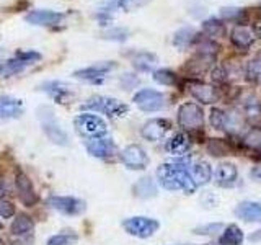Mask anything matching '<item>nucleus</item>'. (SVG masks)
Here are the masks:
<instances>
[{
    "label": "nucleus",
    "instance_id": "1",
    "mask_svg": "<svg viewBox=\"0 0 261 245\" xmlns=\"http://www.w3.org/2000/svg\"><path fill=\"white\" fill-rule=\"evenodd\" d=\"M159 183L170 191H185L191 194L196 190V185L190 175V170L186 167V162L175 160L165 162L157 168Z\"/></svg>",
    "mask_w": 261,
    "mask_h": 245
},
{
    "label": "nucleus",
    "instance_id": "2",
    "mask_svg": "<svg viewBox=\"0 0 261 245\" xmlns=\"http://www.w3.org/2000/svg\"><path fill=\"white\" fill-rule=\"evenodd\" d=\"M82 108L106 114L108 118H122V116H126L129 111V106L126 103H122L121 100H118V98L105 96V95L90 96Z\"/></svg>",
    "mask_w": 261,
    "mask_h": 245
},
{
    "label": "nucleus",
    "instance_id": "3",
    "mask_svg": "<svg viewBox=\"0 0 261 245\" xmlns=\"http://www.w3.org/2000/svg\"><path fill=\"white\" fill-rule=\"evenodd\" d=\"M217 53H219V46L214 43V41H212V39L202 41V43H199L198 47H196V53L193 56V59L188 61L186 70L190 74L206 72L211 65L216 62Z\"/></svg>",
    "mask_w": 261,
    "mask_h": 245
},
{
    "label": "nucleus",
    "instance_id": "4",
    "mask_svg": "<svg viewBox=\"0 0 261 245\" xmlns=\"http://www.w3.org/2000/svg\"><path fill=\"white\" fill-rule=\"evenodd\" d=\"M73 128H75L77 133L88 139H98V137H105L108 134V125L106 121L100 116H96L93 113H82L73 119Z\"/></svg>",
    "mask_w": 261,
    "mask_h": 245
},
{
    "label": "nucleus",
    "instance_id": "5",
    "mask_svg": "<svg viewBox=\"0 0 261 245\" xmlns=\"http://www.w3.org/2000/svg\"><path fill=\"white\" fill-rule=\"evenodd\" d=\"M41 56L38 51H33V49H23V51H18L15 56H12L10 59L4 61L0 64V77L7 79V77H13L16 74L23 72L30 65L36 64L38 61H41Z\"/></svg>",
    "mask_w": 261,
    "mask_h": 245
},
{
    "label": "nucleus",
    "instance_id": "6",
    "mask_svg": "<svg viewBox=\"0 0 261 245\" xmlns=\"http://www.w3.org/2000/svg\"><path fill=\"white\" fill-rule=\"evenodd\" d=\"M178 125L186 131H198L204 125V110L194 102H186L178 108L176 113Z\"/></svg>",
    "mask_w": 261,
    "mask_h": 245
},
{
    "label": "nucleus",
    "instance_id": "7",
    "mask_svg": "<svg viewBox=\"0 0 261 245\" xmlns=\"http://www.w3.org/2000/svg\"><path fill=\"white\" fill-rule=\"evenodd\" d=\"M39 119H41V128H43L46 137L51 142L57 144V145H67L69 144V136L67 133L61 128L59 122L56 121V118L53 116L51 108H39Z\"/></svg>",
    "mask_w": 261,
    "mask_h": 245
},
{
    "label": "nucleus",
    "instance_id": "8",
    "mask_svg": "<svg viewBox=\"0 0 261 245\" xmlns=\"http://www.w3.org/2000/svg\"><path fill=\"white\" fill-rule=\"evenodd\" d=\"M122 227L129 235L139 237V239H147V237H152L155 232L159 231L160 223L157 219L152 217H145V216H134L129 217L122 223Z\"/></svg>",
    "mask_w": 261,
    "mask_h": 245
},
{
    "label": "nucleus",
    "instance_id": "9",
    "mask_svg": "<svg viewBox=\"0 0 261 245\" xmlns=\"http://www.w3.org/2000/svg\"><path fill=\"white\" fill-rule=\"evenodd\" d=\"M133 102L139 110H142L144 113H155L160 111L167 103V98L162 92L153 88H142L134 95Z\"/></svg>",
    "mask_w": 261,
    "mask_h": 245
},
{
    "label": "nucleus",
    "instance_id": "10",
    "mask_svg": "<svg viewBox=\"0 0 261 245\" xmlns=\"http://www.w3.org/2000/svg\"><path fill=\"white\" fill-rule=\"evenodd\" d=\"M116 69V62L113 61H103V62H96L93 65L85 69H79L73 72V77L79 80L88 82V84H103L105 79L108 77V74Z\"/></svg>",
    "mask_w": 261,
    "mask_h": 245
},
{
    "label": "nucleus",
    "instance_id": "11",
    "mask_svg": "<svg viewBox=\"0 0 261 245\" xmlns=\"http://www.w3.org/2000/svg\"><path fill=\"white\" fill-rule=\"evenodd\" d=\"M15 191L24 206H35L38 203V193L35 190V185H33L31 178L23 170L15 172Z\"/></svg>",
    "mask_w": 261,
    "mask_h": 245
},
{
    "label": "nucleus",
    "instance_id": "12",
    "mask_svg": "<svg viewBox=\"0 0 261 245\" xmlns=\"http://www.w3.org/2000/svg\"><path fill=\"white\" fill-rule=\"evenodd\" d=\"M119 159L129 170H144L149 165V155L144 151V147L139 144H130L124 147L119 154Z\"/></svg>",
    "mask_w": 261,
    "mask_h": 245
},
{
    "label": "nucleus",
    "instance_id": "13",
    "mask_svg": "<svg viewBox=\"0 0 261 245\" xmlns=\"http://www.w3.org/2000/svg\"><path fill=\"white\" fill-rule=\"evenodd\" d=\"M47 206L65 216H79L85 211V201L73 196H51L47 198Z\"/></svg>",
    "mask_w": 261,
    "mask_h": 245
},
{
    "label": "nucleus",
    "instance_id": "14",
    "mask_svg": "<svg viewBox=\"0 0 261 245\" xmlns=\"http://www.w3.org/2000/svg\"><path fill=\"white\" fill-rule=\"evenodd\" d=\"M170 129H171V122L168 119L153 118V119H149L142 126L141 134L144 139H147V141L159 142V141H163V139H165V136Z\"/></svg>",
    "mask_w": 261,
    "mask_h": 245
},
{
    "label": "nucleus",
    "instance_id": "15",
    "mask_svg": "<svg viewBox=\"0 0 261 245\" xmlns=\"http://www.w3.org/2000/svg\"><path fill=\"white\" fill-rule=\"evenodd\" d=\"M41 90L47 95L51 96L56 103L59 105H65V103H70V100L73 98V90L70 85L64 84L61 80H51V82H44L41 85Z\"/></svg>",
    "mask_w": 261,
    "mask_h": 245
},
{
    "label": "nucleus",
    "instance_id": "16",
    "mask_svg": "<svg viewBox=\"0 0 261 245\" xmlns=\"http://www.w3.org/2000/svg\"><path fill=\"white\" fill-rule=\"evenodd\" d=\"M87 152L96 159H110L116 154V144L110 137H98V139H88L85 142Z\"/></svg>",
    "mask_w": 261,
    "mask_h": 245
},
{
    "label": "nucleus",
    "instance_id": "17",
    "mask_svg": "<svg viewBox=\"0 0 261 245\" xmlns=\"http://www.w3.org/2000/svg\"><path fill=\"white\" fill-rule=\"evenodd\" d=\"M64 16L65 15L62 12L56 10H33L24 16V21L35 24V27H57L62 23Z\"/></svg>",
    "mask_w": 261,
    "mask_h": 245
},
{
    "label": "nucleus",
    "instance_id": "18",
    "mask_svg": "<svg viewBox=\"0 0 261 245\" xmlns=\"http://www.w3.org/2000/svg\"><path fill=\"white\" fill-rule=\"evenodd\" d=\"M188 92L191 93V96H194L196 100L204 105L214 103L219 98L217 88L211 84H204L201 80H191L190 84H188Z\"/></svg>",
    "mask_w": 261,
    "mask_h": 245
},
{
    "label": "nucleus",
    "instance_id": "19",
    "mask_svg": "<svg viewBox=\"0 0 261 245\" xmlns=\"http://www.w3.org/2000/svg\"><path fill=\"white\" fill-rule=\"evenodd\" d=\"M256 39L255 31H253L248 24H235L230 31V43L237 47V49H242V51H247L253 46Z\"/></svg>",
    "mask_w": 261,
    "mask_h": 245
},
{
    "label": "nucleus",
    "instance_id": "20",
    "mask_svg": "<svg viewBox=\"0 0 261 245\" xmlns=\"http://www.w3.org/2000/svg\"><path fill=\"white\" fill-rule=\"evenodd\" d=\"M237 178H239V168L235 167V163L232 162H222L219 163L216 172H214V182L219 186L228 188L235 185Z\"/></svg>",
    "mask_w": 261,
    "mask_h": 245
},
{
    "label": "nucleus",
    "instance_id": "21",
    "mask_svg": "<svg viewBox=\"0 0 261 245\" xmlns=\"http://www.w3.org/2000/svg\"><path fill=\"white\" fill-rule=\"evenodd\" d=\"M23 114V102L10 95L0 96V119H16Z\"/></svg>",
    "mask_w": 261,
    "mask_h": 245
},
{
    "label": "nucleus",
    "instance_id": "22",
    "mask_svg": "<svg viewBox=\"0 0 261 245\" xmlns=\"http://www.w3.org/2000/svg\"><path fill=\"white\" fill-rule=\"evenodd\" d=\"M126 56L129 57L130 64L134 65V69L139 72H150L159 62L157 56L149 51H130Z\"/></svg>",
    "mask_w": 261,
    "mask_h": 245
},
{
    "label": "nucleus",
    "instance_id": "23",
    "mask_svg": "<svg viewBox=\"0 0 261 245\" xmlns=\"http://www.w3.org/2000/svg\"><path fill=\"white\" fill-rule=\"evenodd\" d=\"M196 43H199V33L193 27L179 28L173 35V46L179 49V51H186V49H190Z\"/></svg>",
    "mask_w": 261,
    "mask_h": 245
},
{
    "label": "nucleus",
    "instance_id": "24",
    "mask_svg": "<svg viewBox=\"0 0 261 245\" xmlns=\"http://www.w3.org/2000/svg\"><path fill=\"white\" fill-rule=\"evenodd\" d=\"M237 217L247 223H259L261 220V201H243L235 209Z\"/></svg>",
    "mask_w": 261,
    "mask_h": 245
},
{
    "label": "nucleus",
    "instance_id": "25",
    "mask_svg": "<svg viewBox=\"0 0 261 245\" xmlns=\"http://www.w3.org/2000/svg\"><path fill=\"white\" fill-rule=\"evenodd\" d=\"M33 231H35V220H33L28 214H24V212L16 214L15 219L12 220L10 232L13 237H18V239H21V237H28L33 234Z\"/></svg>",
    "mask_w": 261,
    "mask_h": 245
},
{
    "label": "nucleus",
    "instance_id": "26",
    "mask_svg": "<svg viewBox=\"0 0 261 245\" xmlns=\"http://www.w3.org/2000/svg\"><path fill=\"white\" fill-rule=\"evenodd\" d=\"M190 147H191V139L190 136H188L186 133H176L171 136V139L167 142L165 145V149L168 154L171 155H185L188 151H190Z\"/></svg>",
    "mask_w": 261,
    "mask_h": 245
},
{
    "label": "nucleus",
    "instance_id": "27",
    "mask_svg": "<svg viewBox=\"0 0 261 245\" xmlns=\"http://www.w3.org/2000/svg\"><path fill=\"white\" fill-rule=\"evenodd\" d=\"M190 175L193 178L194 185L201 186V185H206L212 178V168H211V165L207 162L196 160V162L191 163V167H190Z\"/></svg>",
    "mask_w": 261,
    "mask_h": 245
},
{
    "label": "nucleus",
    "instance_id": "28",
    "mask_svg": "<svg viewBox=\"0 0 261 245\" xmlns=\"http://www.w3.org/2000/svg\"><path fill=\"white\" fill-rule=\"evenodd\" d=\"M202 33L207 36V39H214V38H219L222 36L225 33V24H224V20L217 18V16H211V18L204 20L202 24Z\"/></svg>",
    "mask_w": 261,
    "mask_h": 245
},
{
    "label": "nucleus",
    "instance_id": "29",
    "mask_svg": "<svg viewBox=\"0 0 261 245\" xmlns=\"http://www.w3.org/2000/svg\"><path fill=\"white\" fill-rule=\"evenodd\" d=\"M243 232L237 224H230L224 229L222 235L219 237V245H242Z\"/></svg>",
    "mask_w": 261,
    "mask_h": 245
},
{
    "label": "nucleus",
    "instance_id": "30",
    "mask_svg": "<svg viewBox=\"0 0 261 245\" xmlns=\"http://www.w3.org/2000/svg\"><path fill=\"white\" fill-rule=\"evenodd\" d=\"M242 110H243V116L247 119L250 121L258 119L261 116V102L255 95H247L243 98Z\"/></svg>",
    "mask_w": 261,
    "mask_h": 245
},
{
    "label": "nucleus",
    "instance_id": "31",
    "mask_svg": "<svg viewBox=\"0 0 261 245\" xmlns=\"http://www.w3.org/2000/svg\"><path fill=\"white\" fill-rule=\"evenodd\" d=\"M133 191L136 196H139V198H153L155 194H157V186H155V183L152 182L150 177H145V178H141L139 182L134 185Z\"/></svg>",
    "mask_w": 261,
    "mask_h": 245
},
{
    "label": "nucleus",
    "instance_id": "32",
    "mask_svg": "<svg viewBox=\"0 0 261 245\" xmlns=\"http://www.w3.org/2000/svg\"><path fill=\"white\" fill-rule=\"evenodd\" d=\"M245 16H247V10H245V8H237V7H222L220 8V20L240 24V23H243Z\"/></svg>",
    "mask_w": 261,
    "mask_h": 245
},
{
    "label": "nucleus",
    "instance_id": "33",
    "mask_svg": "<svg viewBox=\"0 0 261 245\" xmlns=\"http://www.w3.org/2000/svg\"><path fill=\"white\" fill-rule=\"evenodd\" d=\"M153 80L157 82L160 85H167V87H173V85H178V76L170 69H159L153 72Z\"/></svg>",
    "mask_w": 261,
    "mask_h": 245
},
{
    "label": "nucleus",
    "instance_id": "34",
    "mask_svg": "<svg viewBox=\"0 0 261 245\" xmlns=\"http://www.w3.org/2000/svg\"><path fill=\"white\" fill-rule=\"evenodd\" d=\"M209 122L214 129L224 131L227 128V122H228V114L220 108H212L209 113Z\"/></svg>",
    "mask_w": 261,
    "mask_h": 245
},
{
    "label": "nucleus",
    "instance_id": "35",
    "mask_svg": "<svg viewBox=\"0 0 261 245\" xmlns=\"http://www.w3.org/2000/svg\"><path fill=\"white\" fill-rule=\"evenodd\" d=\"M79 235L75 232H61L53 237H49L46 245H75Z\"/></svg>",
    "mask_w": 261,
    "mask_h": 245
},
{
    "label": "nucleus",
    "instance_id": "36",
    "mask_svg": "<svg viewBox=\"0 0 261 245\" xmlns=\"http://www.w3.org/2000/svg\"><path fill=\"white\" fill-rule=\"evenodd\" d=\"M228 151H230V145H228L224 139H211L207 142V152L211 155H216V157L228 154Z\"/></svg>",
    "mask_w": 261,
    "mask_h": 245
},
{
    "label": "nucleus",
    "instance_id": "37",
    "mask_svg": "<svg viewBox=\"0 0 261 245\" xmlns=\"http://www.w3.org/2000/svg\"><path fill=\"white\" fill-rule=\"evenodd\" d=\"M129 36V31L126 28H110V30H106L101 38L103 39H108V41H116V43H122V41H126Z\"/></svg>",
    "mask_w": 261,
    "mask_h": 245
},
{
    "label": "nucleus",
    "instance_id": "38",
    "mask_svg": "<svg viewBox=\"0 0 261 245\" xmlns=\"http://www.w3.org/2000/svg\"><path fill=\"white\" fill-rule=\"evenodd\" d=\"M247 76L256 82V84H261V53L256 54V57L253 59L248 67H247Z\"/></svg>",
    "mask_w": 261,
    "mask_h": 245
},
{
    "label": "nucleus",
    "instance_id": "39",
    "mask_svg": "<svg viewBox=\"0 0 261 245\" xmlns=\"http://www.w3.org/2000/svg\"><path fill=\"white\" fill-rule=\"evenodd\" d=\"M243 144L247 147H251V149H258L261 147V129L259 128H253L250 129L247 134L243 136Z\"/></svg>",
    "mask_w": 261,
    "mask_h": 245
},
{
    "label": "nucleus",
    "instance_id": "40",
    "mask_svg": "<svg viewBox=\"0 0 261 245\" xmlns=\"http://www.w3.org/2000/svg\"><path fill=\"white\" fill-rule=\"evenodd\" d=\"M150 0H116V7L124 12H134L149 4Z\"/></svg>",
    "mask_w": 261,
    "mask_h": 245
},
{
    "label": "nucleus",
    "instance_id": "41",
    "mask_svg": "<svg viewBox=\"0 0 261 245\" xmlns=\"http://www.w3.org/2000/svg\"><path fill=\"white\" fill-rule=\"evenodd\" d=\"M15 204L12 201H8L7 198H0V217L4 219H10L15 217Z\"/></svg>",
    "mask_w": 261,
    "mask_h": 245
},
{
    "label": "nucleus",
    "instance_id": "42",
    "mask_svg": "<svg viewBox=\"0 0 261 245\" xmlns=\"http://www.w3.org/2000/svg\"><path fill=\"white\" fill-rule=\"evenodd\" d=\"M228 80V70L224 67V65H217V67L212 69V82L217 85L225 84Z\"/></svg>",
    "mask_w": 261,
    "mask_h": 245
},
{
    "label": "nucleus",
    "instance_id": "43",
    "mask_svg": "<svg viewBox=\"0 0 261 245\" xmlns=\"http://www.w3.org/2000/svg\"><path fill=\"white\" fill-rule=\"evenodd\" d=\"M256 237H258V239H259V237H261V231H259V234H258V235H253L251 239H256Z\"/></svg>",
    "mask_w": 261,
    "mask_h": 245
},
{
    "label": "nucleus",
    "instance_id": "44",
    "mask_svg": "<svg viewBox=\"0 0 261 245\" xmlns=\"http://www.w3.org/2000/svg\"><path fill=\"white\" fill-rule=\"evenodd\" d=\"M258 33H259V36H261V24H259V27H258Z\"/></svg>",
    "mask_w": 261,
    "mask_h": 245
},
{
    "label": "nucleus",
    "instance_id": "45",
    "mask_svg": "<svg viewBox=\"0 0 261 245\" xmlns=\"http://www.w3.org/2000/svg\"><path fill=\"white\" fill-rule=\"evenodd\" d=\"M2 227H4V224H2V223H0V231H2Z\"/></svg>",
    "mask_w": 261,
    "mask_h": 245
},
{
    "label": "nucleus",
    "instance_id": "46",
    "mask_svg": "<svg viewBox=\"0 0 261 245\" xmlns=\"http://www.w3.org/2000/svg\"><path fill=\"white\" fill-rule=\"evenodd\" d=\"M0 245H5V243H4V240H0Z\"/></svg>",
    "mask_w": 261,
    "mask_h": 245
},
{
    "label": "nucleus",
    "instance_id": "47",
    "mask_svg": "<svg viewBox=\"0 0 261 245\" xmlns=\"http://www.w3.org/2000/svg\"><path fill=\"white\" fill-rule=\"evenodd\" d=\"M259 12H261V7H259Z\"/></svg>",
    "mask_w": 261,
    "mask_h": 245
}]
</instances>
